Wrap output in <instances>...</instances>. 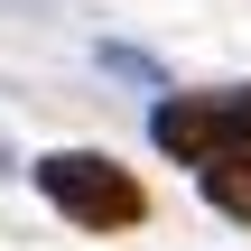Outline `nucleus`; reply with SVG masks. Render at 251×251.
Wrapping results in <instances>:
<instances>
[{"label": "nucleus", "mask_w": 251, "mask_h": 251, "mask_svg": "<svg viewBox=\"0 0 251 251\" xmlns=\"http://www.w3.org/2000/svg\"><path fill=\"white\" fill-rule=\"evenodd\" d=\"M37 196H47L65 224H84V233H130V224L149 214L140 177H130L121 158H102V149H56V158H37Z\"/></svg>", "instance_id": "obj_1"}, {"label": "nucleus", "mask_w": 251, "mask_h": 251, "mask_svg": "<svg viewBox=\"0 0 251 251\" xmlns=\"http://www.w3.org/2000/svg\"><path fill=\"white\" fill-rule=\"evenodd\" d=\"M149 140L186 168L224 158V149H251V84H224V93H168L149 112Z\"/></svg>", "instance_id": "obj_2"}, {"label": "nucleus", "mask_w": 251, "mask_h": 251, "mask_svg": "<svg viewBox=\"0 0 251 251\" xmlns=\"http://www.w3.org/2000/svg\"><path fill=\"white\" fill-rule=\"evenodd\" d=\"M205 196H214V214L251 224V149H224V158H205Z\"/></svg>", "instance_id": "obj_3"}, {"label": "nucleus", "mask_w": 251, "mask_h": 251, "mask_svg": "<svg viewBox=\"0 0 251 251\" xmlns=\"http://www.w3.org/2000/svg\"><path fill=\"white\" fill-rule=\"evenodd\" d=\"M0 177H9V149H0Z\"/></svg>", "instance_id": "obj_4"}]
</instances>
